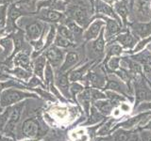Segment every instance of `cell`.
Returning a JSON list of instances; mask_svg holds the SVG:
<instances>
[{
	"mask_svg": "<svg viewBox=\"0 0 151 141\" xmlns=\"http://www.w3.org/2000/svg\"><path fill=\"white\" fill-rule=\"evenodd\" d=\"M94 19H102V20L105 22L106 25H105V27H104V29H105L104 36H105L107 41L112 40L113 37L117 36L119 33H121L123 31L122 28H124L123 26L120 25V24L118 23L116 20H114V19H111L110 17L101 15V14H96V15L91 19V22L93 20H94Z\"/></svg>",
	"mask_w": 151,
	"mask_h": 141,
	"instance_id": "obj_1",
	"label": "cell"
},
{
	"mask_svg": "<svg viewBox=\"0 0 151 141\" xmlns=\"http://www.w3.org/2000/svg\"><path fill=\"white\" fill-rule=\"evenodd\" d=\"M93 9H94V14H101V15L114 19V20H116L120 25L123 26L121 19L116 14L114 9H113V7L111 6V5L104 3L101 0H94Z\"/></svg>",
	"mask_w": 151,
	"mask_h": 141,
	"instance_id": "obj_2",
	"label": "cell"
},
{
	"mask_svg": "<svg viewBox=\"0 0 151 141\" xmlns=\"http://www.w3.org/2000/svg\"><path fill=\"white\" fill-rule=\"evenodd\" d=\"M70 12H71V19L77 23L80 27L82 28L86 27L91 23V19L89 18L86 9L80 6H75L70 11Z\"/></svg>",
	"mask_w": 151,
	"mask_h": 141,
	"instance_id": "obj_3",
	"label": "cell"
},
{
	"mask_svg": "<svg viewBox=\"0 0 151 141\" xmlns=\"http://www.w3.org/2000/svg\"><path fill=\"white\" fill-rule=\"evenodd\" d=\"M105 25L106 24L102 19H94V20H93L90 23L87 29L85 30L83 34V38L86 41L96 40L98 37V35L100 34L103 27H105Z\"/></svg>",
	"mask_w": 151,
	"mask_h": 141,
	"instance_id": "obj_4",
	"label": "cell"
},
{
	"mask_svg": "<svg viewBox=\"0 0 151 141\" xmlns=\"http://www.w3.org/2000/svg\"><path fill=\"white\" fill-rule=\"evenodd\" d=\"M131 33L137 38H147L151 35V21L150 22H135L129 24Z\"/></svg>",
	"mask_w": 151,
	"mask_h": 141,
	"instance_id": "obj_5",
	"label": "cell"
},
{
	"mask_svg": "<svg viewBox=\"0 0 151 141\" xmlns=\"http://www.w3.org/2000/svg\"><path fill=\"white\" fill-rule=\"evenodd\" d=\"M113 41L119 42L123 48L132 49L133 47H135L137 42L139 41V38H137L136 36L132 34L130 30H126L125 32L119 33L115 37V39L113 40Z\"/></svg>",
	"mask_w": 151,
	"mask_h": 141,
	"instance_id": "obj_6",
	"label": "cell"
},
{
	"mask_svg": "<svg viewBox=\"0 0 151 141\" xmlns=\"http://www.w3.org/2000/svg\"><path fill=\"white\" fill-rule=\"evenodd\" d=\"M113 9L116 12V14L119 18L121 19L123 27L127 28L129 26V20L127 17L129 15V2L126 0H118L113 5Z\"/></svg>",
	"mask_w": 151,
	"mask_h": 141,
	"instance_id": "obj_7",
	"label": "cell"
},
{
	"mask_svg": "<svg viewBox=\"0 0 151 141\" xmlns=\"http://www.w3.org/2000/svg\"><path fill=\"white\" fill-rule=\"evenodd\" d=\"M26 96H27V94L23 92L9 89V90H6L2 93L1 99H0V103H1V105L3 106H7L9 105H12L14 103L19 102Z\"/></svg>",
	"mask_w": 151,
	"mask_h": 141,
	"instance_id": "obj_8",
	"label": "cell"
},
{
	"mask_svg": "<svg viewBox=\"0 0 151 141\" xmlns=\"http://www.w3.org/2000/svg\"><path fill=\"white\" fill-rule=\"evenodd\" d=\"M151 0H136L134 6H136L138 16L143 22L151 21Z\"/></svg>",
	"mask_w": 151,
	"mask_h": 141,
	"instance_id": "obj_9",
	"label": "cell"
},
{
	"mask_svg": "<svg viewBox=\"0 0 151 141\" xmlns=\"http://www.w3.org/2000/svg\"><path fill=\"white\" fill-rule=\"evenodd\" d=\"M45 58L48 60L50 65H52L53 67H58L63 62V53L59 47L52 46L45 52Z\"/></svg>",
	"mask_w": 151,
	"mask_h": 141,
	"instance_id": "obj_10",
	"label": "cell"
},
{
	"mask_svg": "<svg viewBox=\"0 0 151 141\" xmlns=\"http://www.w3.org/2000/svg\"><path fill=\"white\" fill-rule=\"evenodd\" d=\"M44 25L41 22H34L26 26V35L30 41L38 40L44 32Z\"/></svg>",
	"mask_w": 151,
	"mask_h": 141,
	"instance_id": "obj_11",
	"label": "cell"
},
{
	"mask_svg": "<svg viewBox=\"0 0 151 141\" xmlns=\"http://www.w3.org/2000/svg\"><path fill=\"white\" fill-rule=\"evenodd\" d=\"M63 17V13L55 11L52 9H42L40 11L39 18L42 21L50 22V23H57L60 21Z\"/></svg>",
	"mask_w": 151,
	"mask_h": 141,
	"instance_id": "obj_12",
	"label": "cell"
},
{
	"mask_svg": "<svg viewBox=\"0 0 151 141\" xmlns=\"http://www.w3.org/2000/svg\"><path fill=\"white\" fill-rule=\"evenodd\" d=\"M39 126L38 123L33 120H27L23 124V133L28 137H35L38 134Z\"/></svg>",
	"mask_w": 151,
	"mask_h": 141,
	"instance_id": "obj_13",
	"label": "cell"
},
{
	"mask_svg": "<svg viewBox=\"0 0 151 141\" xmlns=\"http://www.w3.org/2000/svg\"><path fill=\"white\" fill-rule=\"evenodd\" d=\"M78 55L76 52H69V53H67L65 56L64 62L60 67V73H64L66 70H68L71 67H73L75 64L78 63Z\"/></svg>",
	"mask_w": 151,
	"mask_h": 141,
	"instance_id": "obj_14",
	"label": "cell"
},
{
	"mask_svg": "<svg viewBox=\"0 0 151 141\" xmlns=\"http://www.w3.org/2000/svg\"><path fill=\"white\" fill-rule=\"evenodd\" d=\"M104 32H105V29L103 27L100 34L93 42V50L96 54H103L104 50H105V36H104Z\"/></svg>",
	"mask_w": 151,
	"mask_h": 141,
	"instance_id": "obj_15",
	"label": "cell"
},
{
	"mask_svg": "<svg viewBox=\"0 0 151 141\" xmlns=\"http://www.w3.org/2000/svg\"><path fill=\"white\" fill-rule=\"evenodd\" d=\"M14 64H16L19 67H21L22 69H26V70H30L29 64V56L26 53H19L16 55L15 58H14Z\"/></svg>",
	"mask_w": 151,
	"mask_h": 141,
	"instance_id": "obj_16",
	"label": "cell"
},
{
	"mask_svg": "<svg viewBox=\"0 0 151 141\" xmlns=\"http://www.w3.org/2000/svg\"><path fill=\"white\" fill-rule=\"evenodd\" d=\"M21 108H22L21 105H19V106L15 107L13 109L11 117H9V120L8 123H7V127H6L7 131H12L13 130L14 126H15V124L17 123V121L19 120V118H20Z\"/></svg>",
	"mask_w": 151,
	"mask_h": 141,
	"instance_id": "obj_17",
	"label": "cell"
},
{
	"mask_svg": "<svg viewBox=\"0 0 151 141\" xmlns=\"http://www.w3.org/2000/svg\"><path fill=\"white\" fill-rule=\"evenodd\" d=\"M57 34H59L61 37L65 38L66 40L70 41L73 43L75 35L73 34L72 32H71V30L65 25H60V26H58V28H57Z\"/></svg>",
	"mask_w": 151,
	"mask_h": 141,
	"instance_id": "obj_18",
	"label": "cell"
},
{
	"mask_svg": "<svg viewBox=\"0 0 151 141\" xmlns=\"http://www.w3.org/2000/svg\"><path fill=\"white\" fill-rule=\"evenodd\" d=\"M45 58L44 56H41L38 58V59L35 61L34 64V73L36 75L40 76L41 78L44 77V70H45Z\"/></svg>",
	"mask_w": 151,
	"mask_h": 141,
	"instance_id": "obj_19",
	"label": "cell"
},
{
	"mask_svg": "<svg viewBox=\"0 0 151 141\" xmlns=\"http://www.w3.org/2000/svg\"><path fill=\"white\" fill-rule=\"evenodd\" d=\"M112 105L113 103H111V101H98L96 103V106L103 114L109 115L111 114V112L112 110Z\"/></svg>",
	"mask_w": 151,
	"mask_h": 141,
	"instance_id": "obj_20",
	"label": "cell"
},
{
	"mask_svg": "<svg viewBox=\"0 0 151 141\" xmlns=\"http://www.w3.org/2000/svg\"><path fill=\"white\" fill-rule=\"evenodd\" d=\"M123 52V47L120 44H111L107 49V60L113 56H119Z\"/></svg>",
	"mask_w": 151,
	"mask_h": 141,
	"instance_id": "obj_21",
	"label": "cell"
},
{
	"mask_svg": "<svg viewBox=\"0 0 151 141\" xmlns=\"http://www.w3.org/2000/svg\"><path fill=\"white\" fill-rule=\"evenodd\" d=\"M136 98H137V103H139L143 100H150L151 92H149L145 88H143L142 86H140V87H138V88H137Z\"/></svg>",
	"mask_w": 151,
	"mask_h": 141,
	"instance_id": "obj_22",
	"label": "cell"
},
{
	"mask_svg": "<svg viewBox=\"0 0 151 141\" xmlns=\"http://www.w3.org/2000/svg\"><path fill=\"white\" fill-rule=\"evenodd\" d=\"M8 20V4L0 5V31L4 29Z\"/></svg>",
	"mask_w": 151,
	"mask_h": 141,
	"instance_id": "obj_23",
	"label": "cell"
},
{
	"mask_svg": "<svg viewBox=\"0 0 151 141\" xmlns=\"http://www.w3.org/2000/svg\"><path fill=\"white\" fill-rule=\"evenodd\" d=\"M89 66H90V64L84 65L83 67L79 68L78 70H74V72H72V73L70 74V77H69L70 81L75 82V81H78V80H79V79H81L82 76H83V74H84V73L87 70Z\"/></svg>",
	"mask_w": 151,
	"mask_h": 141,
	"instance_id": "obj_24",
	"label": "cell"
},
{
	"mask_svg": "<svg viewBox=\"0 0 151 141\" xmlns=\"http://www.w3.org/2000/svg\"><path fill=\"white\" fill-rule=\"evenodd\" d=\"M90 80H91V83L93 87L96 88H101L104 86V83H105V80L101 76L100 74H97L96 73H90Z\"/></svg>",
	"mask_w": 151,
	"mask_h": 141,
	"instance_id": "obj_25",
	"label": "cell"
},
{
	"mask_svg": "<svg viewBox=\"0 0 151 141\" xmlns=\"http://www.w3.org/2000/svg\"><path fill=\"white\" fill-rule=\"evenodd\" d=\"M131 137V135L129 132H127L125 130H118L113 135V140L114 141H129Z\"/></svg>",
	"mask_w": 151,
	"mask_h": 141,
	"instance_id": "obj_26",
	"label": "cell"
},
{
	"mask_svg": "<svg viewBox=\"0 0 151 141\" xmlns=\"http://www.w3.org/2000/svg\"><path fill=\"white\" fill-rule=\"evenodd\" d=\"M79 100L81 101L82 105H84L86 111H88V108L90 105V102H91V90L86 89L79 95Z\"/></svg>",
	"mask_w": 151,
	"mask_h": 141,
	"instance_id": "obj_27",
	"label": "cell"
},
{
	"mask_svg": "<svg viewBox=\"0 0 151 141\" xmlns=\"http://www.w3.org/2000/svg\"><path fill=\"white\" fill-rule=\"evenodd\" d=\"M57 35V29L55 26H50V29L47 33L46 36V41L45 44V48H48L51 43H53V41H55V38Z\"/></svg>",
	"mask_w": 151,
	"mask_h": 141,
	"instance_id": "obj_28",
	"label": "cell"
},
{
	"mask_svg": "<svg viewBox=\"0 0 151 141\" xmlns=\"http://www.w3.org/2000/svg\"><path fill=\"white\" fill-rule=\"evenodd\" d=\"M151 42V35L147 38H145V39H142L141 41H139L137 42V44L135 45V47L133 48V51L132 53H138V52L142 51L145 47L147 46Z\"/></svg>",
	"mask_w": 151,
	"mask_h": 141,
	"instance_id": "obj_29",
	"label": "cell"
},
{
	"mask_svg": "<svg viewBox=\"0 0 151 141\" xmlns=\"http://www.w3.org/2000/svg\"><path fill=\"white\" fill-rule=\"evenodd\" d=\"M106 88L107 89H112V90L114 91H118L120 93H124V88L121 86V84L116 81V80H112V79H110L108 81V85L106 86Z\"/></svg>",
	"mask_w": 151,
	"mask_h": 141,
	"instance_id": "obj_30",
	"label": "cell"
},
{
	"mask_svg": "<svg viewBox=\"0 0 151 141\" xmlns=\"http://www.w3.org/2000/svg\"><path fill=\"white\" fill-rule=\"evenodd\" d=\"M54 44L57 47H63V48H66V47H69L70 45H72V42L68 40H66L65 38L61 37L60 35L57 34L55 41H54Z\"/></svg>",
	"mask_w": 151,
	"mask_h": 141,
	"instance_id": "obj_31",
	"label": "cell"
},
{
	"mask_svg": "<svg viewBox=\"0 0 151 141\" xmlns=\"http://www.w3.org/2000/svg\"><path fill=\"white\" fill-rule=\"evenodd\" d=\"M58 85L64 91L68 89V76L65 73H61L58 76Z\"/></svg>",
	"mask_w": 151,
	"mask_h": 141,
	"instance_id": "obj_32",
	"label": "cell"
},
{
	"mask_svg": "<svg viewBox=\"0 0 151 141\" xmlns=\"http://www.w3.org/2000/svg\"><path fill=\"white\" fill-rule=\"evenodd\" d=\"M66 26L69 28L74 35H78V34H79V33H81L83 30V28L80 27L77 23L72 20V19H70L69 22L67 23V25H66Z\"/></svg>",
	"mask_w": 151,
	"mask_h": 141,
	"instance_id": "obj_33",
	"label": "cell"
},
{
	"mask_svg": "<svg viewBox=\"0 0 151 141\" xmlns=\"http://www.w3.org/2000/svg\"><path fill=\"white\" fill-rule=\"evenodd\" d=\"M120 62H121V58L119 56H113V58H111L110 59H108L107 66L111 70H116L117 69H119Z\"/></svg>",
	"mask_w": 151,
	"mask_h": 141,
	"instance_id": "obj_34",
	"label": "cell"
},
{
	"mask_svg": "<svg viewBox=\"0 0 151 141\" xmlns=\"http://www.w3.org/2000/svg\"><path fill=\"white\" fill-rule=\"evenodd\" d=\"M45 81L48 85H51V83L53 82V73H52V69L49 62H47L45 68Z\"/></svg>",
	"mask_w": 151,
	"mask_h": 141,
	"instance_id": "obj_35",
	"label": "cell"
},
{
	"mask_svg": "<svg viewBox=\"0 0 151 141\" xmlns=\"http://www.w3.org/2000/svg\"><path fill=\"white\" fill-rule=\"evenodd\" d=\"M0 42H1V45L4 46L5 50H6V52L8 54H9L12 50V39H9V38H6V39H3L0 41Z\"/></svg>",
	"mask_w": 151,
	"mask_h": 141,
	"instance_id": "obj_36",
	"label": "cell"
},
{
	"mask_svg": "<svg viewBox=\"0 0 151 141\" xmlns=\"http://www.w3.org/2000/svg\"><path fill=\"white\" fill-rule=\"evenodd\" d=\"M141 118H144V115H141V116H138V117H135V118H132V119L127 120V121L123 122L122 125L125 126V127H127V128H129V127L134 126L139 120H141Z\"/></svg>",
	"mask_w": 151,
	"mask_h": 141,
	"instance_id": "obj_37",
	"label": "cell"
},
{
	"mask_svg": "<svg viewBox=\"0 0 151 141\" xmlns=\"http://www.w3.org/2000/svg\"><path fill=\"white\" fill-rule=\"evenodd\" d=\"M100 120H102V116L99 114L98 112H96V110L94 108H92V116L90 118V120L88 121V123H94V122H97Z\"/></svg>",
	"mask_w": 151,
	"mask_h": 141,
	"instance_id": "obj_38",
	"label": "cell"
},
{
	"mask_svg": "<svg viewBox=\"0 0 151 141\" xmlns=\"http://www.w3.org/2000/svg\"><path fill=\"white\" fill-rule=\"evenodd\" d=\"M129 68L130 70V72H132L133 73H141V66L139 63H137L136 61H132L130 60L129 61Z\"/></svg>",
	"mask_w": 151,
	"mask_h": 141,
	"instance_id": "obj_39",
	"label": "cell"
},
{
	"mask_svg": "<svg viewBox=\"0 0 151 141\" xmlns=\"http://www.w3.org/2000/svg\"><path fill=\"white\" fill-rule=\"evenodd\" d=\"M13 73L20 78H27L28 76H29V73H27L26 70H24L22 68H16L15 70H14Z\"/></svg>",
	"mask_w": 151,
	"mask_h": 141,
	"instance_id": "obj_40",
	"label": "cell"
},
{
	"mask_svg": "<svg viewBox=\"0 0 151 141\" xmlns=\"http://www.w3.org/2000/svg\"><path fill=\"white\" fill-rule=\"evenodd\" d=\"M106 96L104 94L96 89H91V98H93V100H99V99H104Z\"/></svg>",
	"mask_w": 151,
	"mask_h": 141,
	"instance_id": "obj_41",
	"label": "cell"
},
{
	"mask_svg": "<svg viewBox=\"0 0 151 141\" xmlns=\"http://www.w3.org/2000/svg\"><path fill=\"white\" fill-rule=\"evenodd\" d=\"M111 122H112V120H110L109 122H107V123L102 127V129L99 131L98 135H106V134H108L109 131H110V129H111Z\"/></svg>",
	"mask_w": 151,
	"mask_h": 141,
	"instance_id": "obj_42",
	"label": "cell"
},
{
	"mask_svg": "<svg viewBox=\"0 0 151 141\" xmlns=\"http://www.w3.org/2000/svg\"><path fill=\"white\" fill-rule=\"evenodd\" d=\"M82 87L80 86V85L77 84V83H74L72 86H71V91H72V94L75 95V94H77L78 92L81 91L82 90Z\"/></svg>",
	"mask_w": 151,
	"mask_h": 141,
	"instance_id": "obj_43",
	"label": "cell"
},
{
	"mask_svg": "<svg viewBox=\"0 0 151 141\" xmlns=\"http://www.w3.org/2000/svg\"><path fill=\"white\" fill-rule=\"evenodd\" d=\"M142 141H151V132L145 131L141 134Z\"/></svg>",
	"mask_w": 151,
	"mask_h": 141,
	"instance_id": "obj_44",
	"label": "cell"
},
{
	"mask_svg": "<svg viewBox=\"0 0 151 141\" xmlns=\"http://www.w3.org/2000/svg\"><path fill=\"white\" fill-rule=\"evenodd\" d=\"M151 110V103H142V105L138 107V110Z\"/></svg>",
	"mask_w": 151,
	"mask_h": 141,
	"instance_id": "obj_45",
	"label": "cell"
},
{
	"mask_svg": "<svg viewBox=\"0 0 151 141\" xmlns=\"http://www.w3.org/2000/svg\"><path fill=\"white\" fill-rule=\"evenodd\" d=\"M101 1H103L104 3H106V4L111 5V6L113 7V5H114V3H115L116 1H118V0H101Z\"/></svg>",
	"mask_w": 151,
	"mask_h": 141,
	"instance_id": "obj_46",
	"label": "cell"
},
{
	"mask_svg": "<svg viewBox=\"0 0 151 141\" xmlns=\"http://www.w3.org/2000/svg\"><path fill=\"white\" fill-rule=\"evenodd\" d=\"M121 109H122V111L127 112V111L129 110V105H126V103H123V105H121Z\"/></svg>",
	"mask_w": 151,
	"mask_h": 141,
	"instance_id": "obj_47",
	"label": "cell"
},
{
	"mask_svg": "<svg viewBox=\"0 0 151 141\" xmlns=\"http://www.w3.org/2000/svg\"><path fill=\"white\" fill-rule=\"evenodd\" d=\"M96 141H112L111 138H109V137H100V138H97L96 139Z\"/></svg>",
	"mask_w": 151,
	"mask_h": 141,
	"instance_id": "obj_48",
	"label": "cell"
},
{
	"mask_svg": "<svg viewBox=\"0 0 151 141\" xmlns=\"http://www.w3.org/2000/svg\"><path fill=\"white\" fill-rule=\"evenodd\" d=\"M32 81L33 82H30V86H33V85H38V84H39V80H38L37 78H33L32 79Z\"/></svg>",
	"mask_w": 151,
	"mask_h": 141,
	"instance_id": "obj_49",
	"label": "cell"
},
{
	"mask_svg": "<svg viewBox=\"0 0 151 141\" xmlns=\"http://www.w3.org/2000/svg\"><path fill=\"white\" fill-rule=\"evenodd\" d=\"M135 1H136V0H129V6L130 7V9L133 8Z\"/></svg>",
	"mask_w": 151,
	"mask_h": 141,
	"instance_id": "obj_50",
	"label": "cell"
},
{
	"mask_svg": "<svg viewBox=\"0 0 151 141\" xmlns=\"http://www.w3.org/2000/svg\"><path fill=\"white\" fill-rule=\"evenodd\" d=\"M8 76L7 75H4L2 73H0V80H5V79H7Z\"/></svg>",
	"mask_w": 151,
	"mask_h": 141,
	"instance_id": "obj_51",
	"label": "cell"
},
{
	"mask_svg": "<svg viewBox=\"0 0 151 141\" xmlns=\"http://www.w3.org/2000/svg\"><path fill=\"white\" fill-rule=\"evenodd\" d=\"M9 0H0V5H6L9 3Z\"/></svg>",
	"mask_w": 151,
	"mask_h": 141,
	"instance_id": "obj_52",
	"label": "cell"
},
{
	"mask_svg": "<svg viewBox=\"0 0 151 141\" xmlns=\"http://www.w3.org/2000/svg\"><path fill=\"white\" fill-rule=\"evenodd\" d=\"M129 141H139V140H138V137H136V136H131Z\"/></svg>",
	"mask_w": 151,
	"mask_h": 141,
	"instance_id": "obj_53",
	"label": "cell"
},
{
	"mask_svg": "<svg viewBox=\"0 0 151 141\" xmlns=\"http://www.w3.org/2000/svg\"><path fill=\"white\" fill-rule=\"evenodd\" d=\"M146 48H147V51H150L151 52V42H150V43L147 46H146Z\"/></svg>",
	"mask_w": 151,
	"mask_h": 141,
	"instance_id": "obj_54",
	"label": "cell"
},
{
	"mask_svg": "<svg viewBox=\"0 0 151 141\" xmlns=\"http://www.w3.org/2000/svg\"><path fill=\"white\" fill-rule=\"evenodd\" d=\"M0 141H4V140H3V139H2L1 137H0Z\"/></svg>",
	"mask_w": 151,
	"mask_h": 141,
	"instance_id": "obj_55",
	"label": "cell"
},
{
	"mask_svg": "<svg viewBox=\"0 0 151 141\" xmlns=\"http://www.w3.org/2000/svg\"><path fill=\"white\" fill-rule=\"evenodd\" d=\"M126 1H127V2H129V0H126Z\"/></svg>",
	"mask_w": 151,
	"mask_h": 141,
	"instance_id": "obj_56",
	"label": "cell"
}]
</instances>
